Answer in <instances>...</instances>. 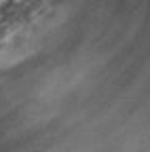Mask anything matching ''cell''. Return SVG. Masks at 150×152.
I'll return each mask as SVG.
<instances>
[{
  "label": "cell",
  "instance_id": "obj_1",
  "mask_svg": "<svg viewBox=\"0 0 150 152\" xmlns=\"http://www.w3.org/2000/svg\"><path fill=\"white\" fill-rule=\"evenodd\" d=\"M9 2H13V4H17V2H21V0H9Z\"/></svg>",
  "mask_w": 150,
  "mask_h": 152
}]
</instances>
